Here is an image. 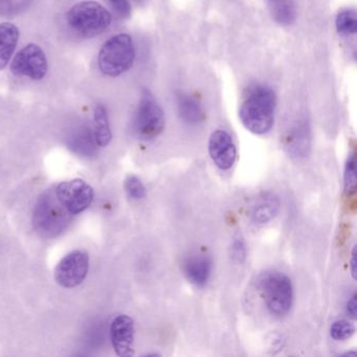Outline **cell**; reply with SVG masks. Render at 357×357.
<instances>
[{
  "label": "cell",
  "mask_w": 357,
  "mask_h": 357,
  "mask_svg": "<svg viewBox=\"0 0 357 357\" xmlns=\"http://www.w3.org/2000/svg\"><path fill=\"white\" fill-rule=\"evenodd\" d=\"M135 321L128 315L114 317L110 326V340L116 355L130 357L135 355Z\"/></svg>",
  "instance_id": "30bf717a"
},
{
  "label": "cell",
  "mask_w": 357,
  "mask_h": 357,
  "mask_svg": "<svg viewBox=\"0 0 357 357\" xmlns=\"http://www.w3.org/2000/svg\"><path fill=\"white\" fill-rule=\"evenodd\" d=\"M73 217L58 199L53 188L45 191L37 200L33 213V225L41 237L51 239L61 235L68 229Z\"/></svg>",
  "instance_id": "7a4b0ae2"
},
{
  "label": "cell",
  "mask_w": 357,
  "mask_h": 357,
  "mask_svg": "<svg viewBox=\"0 0 357 357\" xmlns=\"http://www.w3.org/2000/svg\"><path fill=\"white\" fill-rule=\"evenodd\" d=\"M310 130L305 121L294 123L284 137V147L296 160L307 158L310 151Z\"/></svg>",
  "instance_id": "7c38bea8"
},
{
  "label": "cell",
  "mask_w": 357,
  "mask_h": 357,
  "mask_svg": "<svg viewBox=\"0 0 357 357\" xmlns=\"http://www.w3.org/2000/svg\"><path fill=\"white\" fill-rule=\"evenodd\" d=\"M54 190L58 199L73 216L81 214L89 208L95 197L93 188L82 179L63 181Z\"/></svg>",
  "instance_id": "52a82bcc"
},
{
  "label": "cell",
  "mask_w": 357,
  "mask_h": 357,
  "mask_svg": "<svg viewBox=\"0 0 357 357\" xmlns=\"http://www.w3.org/2000/svg\"><path fill=\"white\" fill-rule=\"evenodd\" d=\"M231 258L235 262L243 263L246 259V245L244 240L240 236L234 239L231 244Z\"/></svg>",
  "instance_id": "d4e9b609"
},
{
  "label": "cell",
  "mask_w": 357,
  "mask_h": 357,
  "mask_svg": "<svg viewBox=\"0 0 357 357\" xmlns=\"http://www.w3.org/2000/svg\"><path fill=\"white\" fill-rule=\"evenodd\" d=\"M280 206L281 202L277 194L271 191L263 192L255 199L252 204L250 212L252 222L256 225H267L277 217Z\"/></svg>",
  "instance_id": "4fadbf2b"
},
{
  "label": "cell",
  "mask_w": 357,
  "mask_h": 357,
  "mask_svg": "<svg viewBox=\"0 0 357 357\" xmlns=\"http://www.w3.org/2000/svg\"><path fill=\"white\" fill-rule=\"evenodd\" d=\"M93 135L98 147H106L109 145L112 139V129H110L109 119L107 110L102 104L96 106L93 112Z\"/></svg>",
  "instance_id": "ac0fdd59"
},
{
  "label": "cell",
  "mask_w": 357,
  "mask_h": 357,
  "mask_svg": "<svg viewBox=\"0 0 357 357\" xmlns=\"http://www.w3.org/2000/svg\"><path fill=\"white\" fill-rule=\"evenodd\" d=\"M208 153L217 168L227 171L235 165L237 149L231 135L225 130H216L208 139Z\"/></svg>",
  "instance_id": "8fae6325"
},
{
  "label": "cell",
  "mask_w": 357,
  "mask_h": 357,
  "mask_svg": "<svg viewBox=\"0 0 357 357\" xmlns=\"http://www.w3.org/2000/svg\"><path fill=\"white\" fill-rule=\"evenodd\" d=\"M164 110L149 91H144L135 119V131L142 141H152L164 131Z\"/></svg>",
  "instance_id": "8992f818"
},
{
  "label": "cell",
  "mask_w": 357,
  "mask_h": 357,
  "mask_svg": "<svg viewBox=\"0 0 357 357\" xmlns=\"http://www.w3.org/2000/svg\"><path fill=\"white\" fill-rule=\"evenodd\" d=\"M112 14L97 1L85 0L75 5L68 13V24L81 36H99L112 24Z\"/></svg>",
  "instance_id": "3957f363"
},
{
  "label": "cell",
  "mask_w": 357,
  "mask_h": 357,
  "mask_svg": "<svg viewBox=\"0 0 357 357\" xmlns=\"http://www.w3.org/2000/svg\"><path fill=\"white\" fill-rule=\"evenodd\" d=\"M177 109L181 120L187 124L197 125L204 120L202 105L185 93H179L177 96Z\"/></svg>",
  "instance_id": "e0dca14e"
},
{
  "label": "cell",
  "mask_w": 357,
  "mask_h": 357,
  "mask_svg": "<svg viewBox=\"0 0 357 357\" xmlns=\"http://www.w3.org/2000/svg\"><path fill=\"white\" fill-rule=\"evenodd\" d=\"M125 190L129 197L135 200H141L146 197V188L142 183L141 179L137 178L135 175H130L125 181Z\"/></svg>",
  "instance_id": "cb8c5ba5"
},
{
  "label": "cell",
  "mask_w": 357,
  "mask_h": 357,
  "mask_svg": "<svg viewBox=\"0 0 357 357\" xmlns=\"http://www.w3.org/2000/svg\"><path fill=\"white\" fill-rule=\"evenodd\" d=\"M355 333L354 324L347 319H340V321H334L330 327V335L334 340H346L352 337Z\"/></svg>",
  "instance_id": "603a6c76"
},
{
  "label": "cell",
  "mask_w": 357,
  "mask_h": 357,
  "mask_svg": "<svg viewBox=\"0 0 357 357\" xmlns=\"http://www.w3.org/2000/svg\"><path fill=\"white\" fill-rule=\"evenodd\" d=\"M336 30L342 36H351L357 32L356 12L352 9L342 10L336 16Z\"/></svg>",
  "instance_id": "ffe728a7"
},
{
  "label": "cell",
  "mask_w": 357,
  "mask_h": 357,
  "mask_svg": "<svg viewBox=\"0 0 357 357\" xmlns=\"http://www.w3.org/2000/svg\"><path fill=\"white\" fill-rule=\"evenodd\" d=\"M20 39V31L10 22L0 24V70L9 64Z\"/></svg>",
  "instance_id": "2e32d148"
},
{
  "label": "cell",
  "mask_w": 357,
  "mask_h": 357,
  "mask_svg": "<svg viewBox=\"0 0 357 357\" xmlns=\"http://www.w3.org/2000/svg\"><path fill=\"white\" fill-rule=\"evenodd\" d=\"M265 304L271 314L284 317L289 312L294 300L291 280L280 271H269L259 280Z\"/></svg>",
  "instance_id": "5b68a950"
},
{
  "label": "cell",
  "mask_w": 357,
  "mask_h": 357,
  "mask_svg": "<svg viewBox=\"0 0 357 357\" xmlns=\"http://www.w3.org/2000/svg\"></svg>",
  "instance_id": "f546056e"
},
{
  "label": "cell",
  "mask_w": 357,
  "mask_h": 357,
  "mask_svg": "<svg viewBox=\"0 0 357 357\" xmlns=\"http://www.w3.org/2000/svg\"><path fill=\"white\" fill-rule=\"evenodd\" d=\"M273 20L282 26H290L296 20L294 0H268Z\"/></svg>",
  "instance_id": "d6986e66"
},
{
  "label": "cell",
  "mask_w": 357,
  "mask_h": 357,
  "mask_svg": "<svg viewBox=\"0 0 357 357\" xmlns=\"http://www.w3.org/2000/svg\"><path fill=\"white\" fill-rule=\"evenodd\" d=\"M347 312L350 315V317H352L353 319H356L357 317V302H356V296L353 294L351 296L350 300L347 303Z\"/></svg>",
  "instance_id": "4316f807"
},
{
  "label": "cell",
  "mask_w": 357,
  "mask_h": 357,
  "mask_svg": "<svg viewBox=\"0 0 357 357\" xmlns=\"http://www.w3.org/2000/svg\"><path fill=\"white\" fill-rule=\"evenodd\" d=\"M47 59L45 52L37 45L24 47L14 58L11 70L16 76L41 80L47 73Z\"/></svg>",
  "instance_id": "9c48e42d"
},
{
  "label": "cell",
  "mask_w": 357,
  "mask_h": 357,
  "mask_svg": "<svg viewBox=\"0 0 357 357\" xmlns=\"http://www.w3.org/2000/svg\"><path fill=\"white\" fill-rule=\"evenodd\" d=\"M356 267H357V252H356V246H354V248H353V250H352V254H351V260H350L351 275H352V278L354 280H356Z\"/></svg>",
  "instance_id": "83f0119b"
},
{
  "label": "cell",
  "mask_w": 357,
  "mask_h": 357,
  "mask_svg": "<svg viewBox=\"0 0 357 357\" xmlns=\"http://www.w3.org/2000/svg\"><path fill=\"white\" fill-rule=\"evenodd\" d=\"M33 0H0V15L15 16L29 9Z\"/></svg>",
  "instance_id": "7402d4cb"
},
{
  "label": "cell",
  "mask_w": 357,
  "mask_h": 357,
  "mask_svg": "<svg viewBox=\"0 0 357 357\" xmlns=\"http://www.w3.org/2000/svg\"><path fill=\"white\" fill-rule=\"evenodd\" d=\"M275 104L277 98L273 89L267 86L256 87L240 107L242 124L254 135H266L275 123Z\"/></svg>",
  "instance_id": "6da1fadb"
},
{
  "label": "cell",
  "mask_w": 357,
  "mask_h": 357,
  "mask_svg": "<svg viewBox=\"0 0 357 357\" xmlns=\"http://www.w3.org/2000/svg\"><path fill=\"white\" fill-rule=\"evenodd\" d=\"M344 192L348 195H352L356 191V160H355L354 153L349 155L346 166H344Z\"/></svg>",
  "instance_id": "44dd1931"
},
{
  "label": "cell",
  "mask_w": 357,
  "mask_h": 357,
  "mask_svg": "<svg viewBox=\"0 0 357 357\" xmlns=\"http://www.w3.org/2000/svg\"><path fill=\"white\" fill-rule=\"evenodd\" d=\"M344 356H352V357H356L357 354L356 352H348L344 354Z\"/></svg>",
  "instance_id": "f1b7e54d"
},
{
  "label": "cell",
  "mask_w": 357,
  "mask_h": 357,
  "mask_svg": "<svg viewBox=\"0 0 357 357\" xmlns=\"http://www.w3.org/2000/svg\"><path fill=\"white\" fill-rule=\"evenodd\" d=\"M68 146L72 151L82 158H91L97 152L93 130L86 124L75 127L68 137Z\"/></svg>",
  "instance_id": "5bb4252c"
},
{
  "label": "cell",
  "mask_w": 357,
  "mask_h": 357,
  "mask_svg": "<svg viewBox=\"0 0 357 357\" xmlns=\"http://www.w3.org/2000/svg\"><path fill=\"white\" fill-rule=\"evenodd\" d=\"M212 268V260L204 255L189 257L183 263V273L185 277L197 287H204L208 284Z\"/></svg>",
  "instance_id": "9a60e30c"
},
{
  "label": "cell",
  "mask_w": 357,
  "mask_h": 357,
  "mask_svg": "<svg viewBox=\"0 0 357 357\" xmlns=\"http://www.w3.org/2000/svg\"><path fill=\"white\" fill-rule=\"evenodd\" d=\"M112 7L114 8V11L116 12L118 15L121 17L126 18L130 15L131 6L129 0H108Z\"/></svg>",
  "instance_id": "484cf974"
},
{
  "label": "cell",
  "mask_w": 357,
  "mask_h": 357,
  "mask_svg": "<svg viewBox=\"0 0 357 357\" xmlns=\"http://www.w3.org/2000/svg\"><path fill=\"white\" fill-rule=\"evenodd\" d=\"M135 50L128 34H116L108 39L100 50L98 66L106 76L118 77L131 68L135 61Z\"/></svg>",
  "instance_id": "277c9868"
},
{
  "label": "cell",
  "mask_w": 357,
  "mask_h": 357,
  "mask_svg": "<svg viewBox=\"0 0 357 357\" xmlns=\"http://www.w3.org/2000/svg\"><path fill=\"white\" fill-rule=\"evenodd\" d=\"M89 271V255L84 250H73L56 267L55 278L64 288H75L83 283Z\"/></svg>",
  "instance_id": "ba28073f"
}]
</instances>
